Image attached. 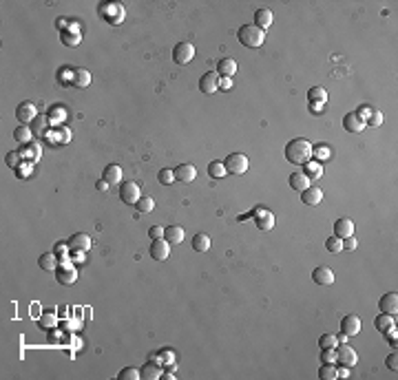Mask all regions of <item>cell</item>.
Returning a JSON list of instances; mask_svg holds the SVG:
<instances>
[{"mask_svg": "<svg viewBox=\"0 0 398 380\" xmlns=\"http://www.w3.org/2000/svg\"><path fill=\"white\" fill-rule=\"evenodd\" d=\"M312 148L305 137H296V139L288 141L286 146V159L290 164H296V166H305L308 162H312Z\"/></svg>", "mask_w": 398, "mask_h": 380, "instance_id": "6da1fadb", "label": "cell"}, {"mask_svg": "<svg viewBox=\"0 0 398 380\" xmlns=\"http://www.w3.org/2000/svg\"><path fill=\"white\" fill-rule=\"evenodd\" d=\"M237 38H239V42L244 44L246 49H259L265 40V31L259 29V27H254V25H244V27H239V31H237Z\"/></svg>", "mask_w": 398, "mask_h": 380, "instance_id": "7a4b0ae2", "label": "cell"}, {"mask_svg": "<svg viewBox=\"0 0 398 380\" xmlns=\"http://www.w3.org/2000/svg\"><path fill=\"white\" fill-rule=\"evenodd\" d=\"M223 166H226V173L228 175H244L248 171V157L244 153H232L223 159Z\"/></svg>", "mask_w": 398, "mask_h": 380, "instance_id": "3957f363", "label": "cell"}, {"mask_svg": "<svg viewBox=\"0 0 398 380\" xmlns=\"http://www.w3.org/2000/svg\"><path fill=\"white\" fill-rule=\"evenodd\" d=\"M100 16H102V20L111 22V25H120L124 20V7L117 2H102L100 4Z\"/></svg>", "mask_w": 398, "mask_h": 380, "instance_id": "277c9868", "label": "cell"}, {"mask_svg": "<svg viewBox=\"0 0 398 380\" xmlns=\"http://www.w3.org/2000/svg\"><path fill=\"white\" fill-rule=\"evenodd\" d=\"M56 278L58 283H62V285H73V283L77 281V270L75 265L71 263V261H60L56 268Z\"/></svg>", "mask_w": 398, "mask_h": 380, "instance_id": "5b68a950", "label": "cell"}, {"mask_svg": "<svg viewBox=\"0 0 398 380\" xmlns=\"http://www.w3.org/2000/svg\"><path fill=\"white\" fill-rule=\"evenodd\" d=\"M193 58H195V47L190 42H177L175 44V49H173V62L175 64L184 67V64H188Z\"/></svg>", "mask_w": 398, "mask_h": 380, "instance_id": "8992f818", "label": "cell"}, {"mask_svg": "<svg viewBox=\"0 0 398 380\" xmlns=\"http://www.w3.org/2000/svg\"><path fill=\"white\" fill-rule=\"evenodd\" d=\"M334 351H336V365H341V367H354L356 363H359V356H356V351L352 349L350 345H341V347H334Z\"/></svg>", "mask_w": 398, "mask_h": 380, "instance_id": "52a82bcc", "label": "cell"}, {"mask_svg": "<svg viewBox=\"0 0 398 380\" xmlns=\"http://www.w3.org/2000/svg\"><path fill=\"white\" fill-rule=\"evenodd\" d=\"M140 197H142V192H140V186H137L135 181H124V184H120V199H122V204L135 206Z\"/></svg>", "mask_w": 398, "mask_h": 380, "instance_id": "ba28073f", "label": "cell"}, {"mask_svg": "<svg viewBox=\"0 0 398 380\" xmlns=\"http://www.w3.org/2000/svg\"><path fill=\"white\" fill-rule=\"evenodd\" d=\"M219 73L217 71H208V73H204V75L199 77V91L201 93H206V95H213L215 91L219 89Z\"/></svg>", "mask_w": 398, "mask_h": 380, "instance_id": "9c48e42d", "label": "cell"}, {"mask_svg": "<svg viewBox=\"0 0 398 380\" xmlns=\"http://www.w3.org/2000/svg\"><path fill=\"white\" fill-rule=\"evenodd\" d=\"M148 254L153 256L155 261H166L168 256H171V243H168L166 239H153V243H150V248H148Z\"/></svg>", "mask_w": 398, "mask_h": 380, "instance_id": "30bf717a", "label": "cell"}, {"mask_svg": "<svg viewBox=\"0 0 398 380\" xmlns=\"http://www.w3.org/2000/svg\"><path fill=\"white\" fill-rule=\"evenodd\" d=\"M67 245H69V250H75V252H86V250L93 245V241H91V237L84 235V232H75V235L69 237Z\"/></svg>", "mask_w": 398, "mask_h": 380, "instance_id": "8fae6325", "label": "cell"}, {"mask_svg": "<svg viewBox=\"0 0 398 380\" xmlns=\"http://www.w3.org/2000/svg\"><path fill=\"white\" fill-rule=\"evenodd\" d=\"M36 115H38V108H36L34 102H22L20 106L16 108V120L20 122V124H29V122H34Z\"/></svg>", "mask_w": 398, "mask_h": 380, "instance_id": "7c38bea8", "label": "cell"}, {"mask_svg": "<svg viewBox=\"0 0 398 380\" xmlns=\"http://www.w3.org/2000/svg\"><path fill=\"white\" fill-rule=\"evenodd\" d=\"M341 332L345 334L347 338L356 336V334L361 332V318L356 316V314H345V316L341 318Z\"/></svg>", "mask_w": 398, "mask_h": 380, "instance_id": "4fadbf2b", "label": "cell"}, {"mask_svg": "<svg viewBox=\"0 0 398 380\" xmlns=\"http://www.w3.org/2000/svg\"><path fill=\"white\" fill-rule=\"evenodd\" d=\"M173 173H175V181H181V184H190L197 177V168L193 164H180Z\"/></svg>", "mask_w": 398, "mask_h": 380, "instance_id": "5bb4252c", "label": "cell"}, {"mask_svg": "<svg viewBox=\"0 0 398 380\" xmlns=\"http://www.w3.org/2000/svg\"><path fill=\"white\" fill-rule=\"evenodd\" d=\"M60 40H62V44L65 47H77L80 44V40H82V31H80V27H73V25H69L65 31H60Z\"/></svg>", "mask_w": 398, "mask_h": 380, "instance_id": "9a60e30c", "label": "cell"}, {"mask_svg": "<svg viewBox=\"0 0 398 380\" xmlns=\"http://www.w3.org/2000/svg\"><path fill=\"white\" fill-rule=\"evenodd\" d=\"M378 308H381L383 314H392V316H396V312H398V294L396 292H387V294H383L381 301H378Z\"/></svg>", "mask_w": 398, "mask_h": 380, "instance_id": "2e32d148", "label": "cell"}, {"mask_svg": "<svg viewBox=\"0 0 398 380\" xmlns=\"http://www.w3.org/2000/svg\"><path fill=\"white\" fill-rule=\"evenodd\" d=\"M254 223H257L259 230H272L274 228V214L259 206V208L254 210Z\"/></svg>", "mask_w": 398, "mask_h": 380, "instance_id": "e0dca14e", "label": "cell"}, {"mask_svg": "<svg viewBox=\"0 0 398 380\" xmlns=\"http://www.w3.org/2000/svg\"><path fill=\"white\" fill-rule=\"evenodd\" d=\"M312 281L317 283V285H332L334 272L327 268V265H319V268H314V272H312Z\"/></svg>", "mask_w": 398, "mask_h": 380, "instance_id": "ac0fdd59", "label": "cell"}, {"mask_svg": "<svg viewBox=\"0 0 398 380\" xmlns=\"http://www.w3.org/2000/svg\"><path fill=\"white\" fill-rule=\"evenodd\" d=\"M354 235V223H352V219L343 217L338 219L336 223H334V237H338V239H347V237Z\"/></svg>", "mask_w": 398, "mask_h": 380, "instance_id": "d6986e66", "label": "cell"}, {"mask_svg": "<svg viewBox=\"0 0 398 380\" xmlns=\"http://www.w3.org/2000/svg\"><path fill=\"white\" fill-rule=\"evenodd\" d=\"M301 201H303L305 206H310V208H314V206H319L323 201V190L310 186V188H305L303 192H301Z\"/></svg>", "mask_w": 398, "mask_h": 380, "instance_id": "ffe728a7", "label": "cell"}, {"mask_svg": "<svg viewBox=\"0 0 398 380\" xmlns=\"http://www.w3.org/2000/svg\"><path fill=\"white\" fill-rule=\"evenodd\" d=\"M343 126H345L347 133H361L365 126V120L361 115H356V113H347L345 117H343Z\"/></svg>", "mask_w": 398, "mask_h": 380, "instance_id": "44dd1931", "label": "cell"}, {"mask_svg": "<svg viewBox=\"0 0 398 380\" xmlns=\"http://www.w3.org/2000/svg\"><path fill=\"white\" fill-rule=\"evenodd\" d=\"M102 179L107 181L109 186H115V184H122V168L117 164H109L102 173Z\"/></svg>", "mask_w": 398, "mask_h": 380, "instance_id": "7402d4cb", "label": "cell"}, {"mask_svg": "<svg viewBox=\"0 0 398 380\" xmlns=\"http://www.w3.org/2000/svg\"><path fill=\"white\" fill-rule=\"evenodd\" d=\"M140 374L144 380H159L162 378V365H159L155 358H150V363H146Z\"/></svg>", "mask_w": 398, "mask_h": 380, "instance_id": "603a6c76", "label": "cell"}, {"mask_svg": "<svg viewBox=\"0 0 398 380\" xmlns=\"http://www.w3.org/2000/svg\"><path fill=\"white\" fill-rule=\"evenodd\" d=\"M164 239H166L171 245L181 243V241H184V228H181V226H168V228H164Z\"/></svg>", "mask_w": 398, "mask_h": 380, "instance_id": "cb8c5ba5", "label": "cell"}, {"mask_svg": "<svg viewBox=\"0 0 398 380\" xmlns=\"http://www.w3.org/2000/svg\"><path fill=\"white\" fill-rule=\"evenodd\" d=\"M217 73L219 77H232L237 73V62L232 58H223V60L217 62Z\"/></svg>", "mask_w": 398, "mask_h": 380, "instance_id": "d4e9b609", "label": "cell"}, {"mask_svg": "<svg viewBox=\"0 0 398 380\" xmlns=\"http://www.w3.org/2000/svg\"><path fill=\"white\" fill-rule=\"evenodd\" d=\"M288 184H290L292 190H299V192H303L305 188H310V179L305 177V173H292L290 179H288Z\"/></svg>", "mask_w": 398, "mask_h": 380, "instance_id": "484cf974", "label": "cell"}, {"mask_svg": "<svg viewBox=\"0 0 398 380\" xmlns=\"http://www.w3.org/2000/svg\"><path fill=\"white\" fill-rule=\"evenodd\" d=\"M274 16L270 9H259L257 13H254V27H259V29H268L270 25H272Z\"/></svg>", "mask_w": 398, "mask_h": 380, "instance_id": "4316f807", "label": "cell"}, {"mask_svg": "<svg viewBox=\"0 0 398 380\" xmlns=\"http://www.w3.org/2000/svg\"><path fill=\"white\" fill-rule=\"evenodd\" d=\"M71 80L75 86H80V89H86V86L91 84V73L86 71V69H75V71L71 73Z\"/></svg>", "mask_w": 398, "mask_h": 380, "instance_id": "83f0119b", "label": "cell"}, {"mask_svg": "<svg viewBox=\"0 0 398 380\" xmlns=\"http://www.w3.org/2000/svg\"><path fill=\"white\" fill-rule=\"evenodd\" d=\"M31 137H34V131H31L27 124H20L16 131H13V139H16L18 144H22V146L31 144Z\"/></svg>", "mask_w": 398, "mask_h": 380, "instance_id": "f1b7e54d", "label": "cell"}, {"mask_svg": "<svg viewBox=\"0 0 398 380\" xmlns=\"http://www.w3.org/2000/svg\"><path fill=\"white\" fill-rule=\"evenodd\" d=\"M193 250L195 252H208L210 250V237L199 232V235L193 237Z\"/></svg>", "mask_w": 398, "mask_h": 380, "instance_id": "f546056e", "label": "cell"}, {"mask_svg": "<svg viewBox=\"0 0 398 380\" xmlns=\"http://www.w3.org/2000/svg\"><path fill=\"white\" fill-rule=\"evenodd\" d=\"M319 378L321 380H336L338 378L336 363H323L321 369H319Z\"/></svg>", "mask_w": 398, "mask_h": 380, "instance_id": "4dcf8cb0", "label": "cell"}, {"mask_svg": "<svg viewBox=\"0 0 398 380\" xmlns=\"http://www.w3.org/2000/svg\"><path fill=\"white\" fill-rule=\"evenodd\" d=\"M308 100L314 104H326L327 102V91L323 89V86H312V89L308 91Z\"/></svg>", "mask_w": 398, "mask_h": 380, "instance_id": "1f68e13d", "label": "cell"}, {"mask_svg": "<svg viewBox=\"0 0 398 380\" xmlns=\"http://www.w3.org/2000/svg\"><path fill=\"white\" fill-rule=\"evenodd\" d=\"M58 256H56V252H47V254H40V259H38V265L42 270H56L58 268Z\"/></svg>", "mask_w": 398, "mask_h": 380, "instance_id": "d6a6232c", "label": "cell"}, {"mask_svg": "<svg viewBox=\"0 0 398 380\" xmlns=\"http://www.w3.org/2000/svg\"><path fill=\"white\" fill-rule=\"evenodd\" d=\"M374 325H376L378 332H385V329H390L396 325V316H392V314H381V316H376Z\"/></svg>", "mask_w": 398, "mask_h": 380, "instance_id": "836d02e7", "label": "cell"}, {"mask_svg": "<svg viewBox=\"0 0 398 380\" xmlns=\"http://www.w3.org/2000/svg\"><path fill=\"white\" fill-rule=\"evenodd\" d=\"M305 177H308V179L310 181H312V179H319V177H321L323 175V166H321V164H319V162H308V164H305Z\"/></svg>", "mask_w": 398, "mask_h": 380, "instance_id": "e575fe53", "label": "cell"}, {"mask_svg": "<svg viewBox=\"0 0 398 380\" xmlns=\"http://www.w3.org/2000/svg\"><path fill=\"white\" fill-rule=\"evenodd\" d=\"M38 325L42 329H53L58 325V316L53 312H44V314H40V318H38Z\"/></svg>", "mask_w": 398, "mask_h": 380, "instance_id": "d590c367", "label": "cell"}, {"mask_svg": "<svg viewBox=\"0 0 398 380\" xmlns=\"http://www.w3.org/2000/svg\"><path fill=\"white\" fill-rule=\"evenodd\" d=\"M47 120H49V124H62V122H65V108L62 106H51L49 108Z\"/></svg>", "mask_w": 398, "mask_h": 380, "instance_id": "8d00e7d4", "label": "cell"}, {"mask_svg": "<svg viewBox=\"0 0 398 380\" xmlns=\"http://www.w3.org/2000/svg\"><path fill=\"white\" fill-rule=\"evenodd\" d=\"M135 208H137V212H153V208H155V201H153V197H140L137 199V204H135Z\"/></svg>", "mask_w": 398, "mask_h": 380, "instance_id": "74e56055", "label": "cell"}, {"mask_svg": "<svg viewBox=\"0 0 398 380\" xmlns=\"http://www.w3.org/2000/svg\"><path fill=\"white\" fill-rule=\"evenodd\" d=\"M336 345H338V338L334 336V334H323V336L319 338V347H321V349H334Z\"/></svg>", "mask_w": 398, "mask_h": 380, "instance_id": "f35d334b", "label": "cell"}, {"mask_svg": "<svg viewBox=\"0 0 398 380\" xmlns=\"http://www.w3.org/2000/svg\"><path fill=\"white\" fill-rule=\"evenodd\" d=\"M208 175L215 177V179H217V177L228 175V173H226V166H223V162H210V164H208Z\"/></svg>", "mask_w": 398, "mask_h": 380, "instance_id": "ab89813d", "label": "cell"}, {"mask_svg": "<svg viewBox=\"0 0 398 380\" xmlns=\"http://www.w3.org/2000/svg\"><path fill=\"white\" fill-rule=\"evenodd\" d=\"M153 358H155V360H159V363H162V367H164V365L168 367V365L175 363V354H173V351H168V349H162L157 356H153Z\"/></svg>", "mask_w": 398, "mask_h": 380, "instance_id": "60d3db41", "label": "cell"}, {"mask_svg": "<svg viewBox=\"0 0 398 380\" xmlns=\"http://www.w3.org/2000/svg\"><path fill=\"white\" fill-rule=\"evenodd\" d=\"M4 164H7L9 168H18L22 164V155L16 153V150H11V153H7V157H4Z\"/></svg>", "mask_w": 398, "mask_h": 380, "instance_id": "b9f144b4", "label": "cell"}, {"mask_svg": "<svg viewBox=\"0 0 398 380\" xmlns=\"http://www.w3.org/2000/svg\"><path fill=\"white\" fill-rule=\"evenodd\" d=\"M117 378H120V380H140L142 374L137 372L135 367H124V369L120 372V376H117Z\"/></svg>", "mask_w": 398, "mask_h": 380, "instance_id": "7bdbcfd3", "label": "cell"}, {"mask_svg": "<svg viewBox=\"0 0 398 380\" xmlns=\"http://www.w3.org/2000/svg\"><path fill=\"white\" fill-rule=\"evenodd\" d=\"M157 179H159V184L168 186V184H173V181H175V173L168 171V168H162V171L157 173Z\"/></svg>", "mask_w": 398, "mask_h": 380, "instance_id": "ee69618b", "label": "cell"}, {"mask_svg": "<svg viewBox=\"0 0 398 380\" xmlns=\"http://www.w3.org/2000/svg\"><path fill=\"white\" fill-rule=\"evenodd\" d=\"M326 248H327V252H341V250H343V241L338 239V237H330V239L326 241Z\"/></svg>", "mask_w": 398, "mask_h": 380, "instance_id": "f6af8a7d", "label": "cell"}, {"mask_svg": "<svg viewBox=\"0 0 398 380\" xmlns=\"http://www.w3.org/2000/svg\"><path fill=\"white\" fill-rule=\"evenodd\" d=\"M47 126H49L47 117H40V120L36 117V120H34V133H36V135H44V133H47Z\"/></svg>", "mask_w": 398, "mask_h": 380, "instance_id": "bcb514c9", "label": "cell"}, {"mask_svg": "<svg viewBox=\"0 0 398 380\" xmlns=\"http://www.w3.org/2000/svg\"><path fill=\"white\" fill-rule=\"evenodd\" d=\"M312 157H317V162H326V159H330V148H327V146L312 148Z\"/></svg>", "mask_w": 398, "mask_h": 380, "instance_id": "7dc6e473", "label": "cell"}, {"mask_svg": "<svg viewBox=\"0 0 398 380\" xmlns=\"http://www.w3.org/2000/svg\"><path fill=\"white\" fill-rule=\"evenodd\" d=\"M27 146V148L25 150H20V155H22V157H40V148H38V144H34V141H31V144H25Z\"/></svg>", "mask_w": 398, "mask_h": 380, "instance_id": "c3c4849f", "label": "cell"}, {"mask_svg": "<svg viewBox=\"0 0 398 380\" xmlns=\"http://www.w3.org/2000/svg\"><path fill=\"white\" fill-rule=\"evenodd\" d=\"M365 124H369V126H381V124H383V113H381V111H372V113H369V117L365 120Z\"/></svg>", "mask_w": 398, "mask_h": 380, "instance_id": "681fc988", "label": "cell"}, {"mask_svg": "<svg viewBox=\"0 0 398 380\" xmlns=\"http://www.w3.org/2000/svg\"><path fill=\"white\" fill-rule=\"evenodd\" d=\"M321 363H336V351L334 349H321Z\"/></svg>", "mask_w": 398, "mask_h": 380, "instance_id": "f907efd6", "label": "cell"}, {"mask_svg": "<svg viewBox=\"0 0 398 380\" xmlns=\"http://www.w3.org/2000/svg\"><path fill=\"white\" fill-rule=\"evenodd\" d=\"M383 334H385V338L390 341V345L396 347V325H394V327H390V329H385Z\"/></svg>", "mask_w": 398, "mask_h": 380, "instance_id": "816d5d0a", "label": "cell"}, {"mask_svg": "<svg viewBox=\"0 0 398 380\" xmlns=\"http://www.w3.org/2000/svg\"><path fill=\"white\" fill-rule=\"evenodd\" d=\"M148 235H150V239H164V228L162 226H153L148 230Z\"/></svg>", "mask_w": 398, "mask_h": 380, "instance_id": "f5cc1de1", "label": "cell"}, {"mask_svg": "<svg viewBox=\"0 0 398 380\" xmlns=\"http://www.w3.org/2000/svg\"><path fill=\"white\" fill-rule=\"evenodd\" d=\"M385 365H387V369L396 372V365H398V356H396V351H394V354L387 356V358H385Z\"/></svg>", "mask_w": 398, "mask_h": 380, "instance_id": "db71d44e", "label": "cell"}, {"mask_svg": "<svg viewBox=\"0 0 398 380\" xmlns=\"http://www.w3.org/2000/svg\"><path fill=\"white\" fill-rule=\"evenodd\" d=\"M356 243H359V241L354 239V235L347 237V239H343V250H356Z\"/></svg>", "mask_w": 398, "mask_h": 380, "instance_id": "11a10c76", "label": "cell"}, {"mask_svg": "<svg viewBox=\"0 0 398 380\" xmlns=\"http://www.w3.org/2000/svg\"><path fill=\"white\" fill-rule=\"evenodd\" d=\"M219 89H223V91L232 89V80H230V77H221V80H219Z\"/></svg>", "mask_w": 398, "mask_h": 380, "instance_id": "9f6ffc18", "label": "cell"}, {"mask_svg": "<svg viewBox=\"0 0 398 380\" xmlns=\"http://www.w3.org/2000/svg\"><path fill=\"white\" fill-rule=\"evenodd\" d=\"M354 113H356V115H361V117H363V120H367V117H369V113H372V108H369V106H361L359 111H354Z\"/></svg>", "mask_w": 398, "mask_h": 380, "instance_id": "6f0895ef", "label": "cell"}, {"mask_svg": "<svg viewBox=\"0 0 398 380\" xmlns=\"http://www.w3.org/2000/svg\"><path fill=\"white\" fill-rule=\"evenodd\" d=\"M71 259H75V263H84V252H75V250H71Z\"/></svg>", "mask_w": 398, "mask_h": 380, "instance_id": "680465c9", "label": "cell"}, {"mask_svg": "<svg viewBox=\"0 0 398 380\" xmlns=\"http://www.w3.org/2000/svg\"><path fill=\"white\" fill-rule=\"evenodd\" d=\"M60 135H62V144H67V141L71 139V133H69V128H60Z\"/></svg>", "mask_w": 398, "mask_h": 380, "instance_id": "91938a15", "label": "cell"}, {"mask_svg": "<svg viewBox=\"0 0 398 380\" xmlns=\"http://www.w3.org/2000/svg\"><path fill=\"white\" fill-rule=\"evenodd\" d=\"M95 188H98V190H102V192H107V190H109V184H107V181H104V179H100L98 184H95Z\"/></svg>", "mask_w": 398, "mask_h": 380, "instance_id": "94428289", "label": "cell"}, {"mask_svg": "<svg viewBox=\"0 0 398 380\" xmlns=\"http://www.w3.org/2000/svg\"><path fill=\"white\" fill-rule=\"evenodd\" d=\"M162 378H166V380H173V378H175V374H173V369H168V372H164V374H162Z\"/></svg>", "mask_w": 398, "mask_h": 380, "instance_id": "6125c7cd", "label": "cell"}]
</instances>
